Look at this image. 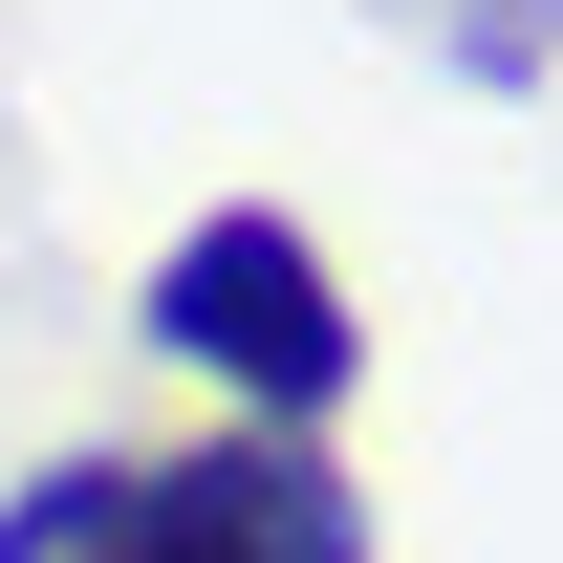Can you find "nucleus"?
I'll return each mask as SVG.
<instances>
[{
    "label": "nucleus",
    "instance_id": "f257e3e1",
    "mask_svg": "<svg viewBox=\"0 0 563 563\" xmlns=\"http://www.w3.org/2000/svg\"><path fill=\"white\" fill-rule=\"evenodd\" d=\"M0 563H368V477L325 433H196V455H44L0 498Z\"/></svg>",
    "mask_w": 563,
    "mask_h": 563
},
{
    "label": "nucleus",
    "instance_id": "f03ea898",
    "mask_svg": "<svg viewBox=\"0 0 563 563\" xmlns=\"http://www.w3.org/2000/svg\"><path fill=\"white\" fill-rule=\"evenodd\" d=\"M131 347H174L217 412H261V433H325V412L368 390V303H347V261H325L282 196H217V217L152 239Z\"/></svg>",
    "mask_w": 563,
    "mask_h": 563
},
{
    "label": "nucleus",
    "instance_id": "7ed1b4c3",
    "mask_svg": "<svg viewBox=\"0 0 563 563\" xmlns=\"http://www.w3.org/2000/svg\"><path fill=\"white\" fill-rule=\"evenodd\" d=\"M433 44H455V66H477V87H520V66H542V44H563V0H455Z\"/></svg>",
    "mask_w": 563,
    "mask_h": 563
}]
</instances>
